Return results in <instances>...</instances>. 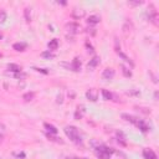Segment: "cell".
Here are the masks:
<instances>
[{
    "label": "cell",
    "instance_id": "6da1fadb",
    "mask_svg": "<svg viewBox=\"0 0 159 159\" xmlns=\"http://www.w3.org/2000/svg\"><path fill=\"white\" fill-rule=\"evenodd\" d=\"M65 133L67 136L72 142L75 143H81V137H80V133H78V129L73 126H67L65 128Z\"/></svg>",
    "mask_w": 159,
    "mask_h": 159
},
{
    "label": "cell",
    "instance_id": "7a4b0ae2",
    "mask_svg": "<svg viewBox=\"0 0 159 159\" xmlns=\"http://www.w3.org/2000/svg\"><path fill=\"white\" fill-rule=\"evenodd\" d=\"M96 153L101 159H110L113 151L111 148H108V147H106V145H100V147L96 149Z\"/></svg>",
    "mask_w": 159,
    "mask_h": 159
},
{
    "label": "cell",
    "instance_id": "3957f363",
    "mask_svg": "<svg viewBox=\"0 0 159 159\" xmlns=\"http://www.w3.org/2000/svg\"><path fill=\"white\" fill-rule=\"evenodd\" d=\"M86 97H87L90 101H92V102L97 101V98H98V91H97V90H95V88H91V90H88V91L86 92Z\"/></svg>",
    "mask_w": 159,
    "mask_h": 159
},
{
    "label": "cell",
    "instance_id": "277c9868",
    "mask_svg": "<svg viewBox=\"0 0 159 159\" xmlns=\"http://www.w3.org/2000/svg\"><path fill=\"white\" fill-rule=\"evenodd\" d=\"M122 118L124 119V121L130 122V123H133V124H136V126H137V123H138V121H139L137 117L130 116V114H127V113H123V114H122Z\"/></svg>",
    "mask_w": 159,
    "mask_h": 159
},
{
    "label": "cell",
    "instance_id": "5b68a950",
    "mask_svg": "<svg viewBox=\"0 0 159 159\" xmlns=\"http://www.w3.org/2000/svg\"><path fill=\"white\" fill-rule=\"evenodd\" d=\"M103 80H112L114 77V70L113 69H106L102 73Z\"/></svg>",
    "mask_w": 159,
    "mask_h": 159
},
{
    "label": "cell",
    "instance_id": "8992f818",
    "mask_svg": "<svg viewBox=\"0 0 159 159\" xmlns=\"http://www.w3.org/2000/svg\"><path fill=\"white\" fill-rule=\"evenodd\" d=\"M143 157H144L145 159H158L157 154H155L152 149H144V151H143Z\"/></svg>",
    "mask_w": 159,
    "mask_h": 159
},
{
    "label": "cell",
    "instance_id": "52a82bcc",
    "mask_svg": "<svg viewBox=\"0 0 159 159\" xmlns=\"http://www.w3.org/2000/svg\"><path fill=\"white\" fill-rule=\"evenodd\" d=\"M100 57L98 56H93L92 57V60H90V62H88V69H95V67H97V65L100 63Z\"/></svg>",
    "mask_w": 159,
    "mask_h": 159
},
{
    "label": "cell",
    "instance_id": "ba28073f",
    "mask_svg": "<svg viewBox=\"0 0 159 159\" xmlns=\"http://www.w3.org/2000/svg\"><path fill=\"white\" fill-rule=\"evenodd\" d=\"M85 15V10L82 9H73L72 10V16L75 19H80V18H82Z\"/></svg>",
    "mask_w": 159,
    "mask_h": 159
},
{
    "label": "cell",
    "instance_id": "9c48e42d",
    "mask_svg": "<svg viewBox=\"0 0 159 159\" xmlns=\"http://www.w3.org/2000/svg\"><path fill=\"white\" fill-rule=\"evenodd\" d=\"M66 29H67V31H69V32H71V34H76V32H77V30H78V26H77V24L70 22V24L66 25Z\"/></svg>",
    "mask_w": 159,
    "mask_h": 159
},
{
    "label": "cell",
    "instance_id": "30bf717a",
    "mask_svg": "<svg viewBox=\"0 0 159 159\" xmlns=\"http://www.w3.org/2000/svg\"><path fill=\"white\" fill-rule=\"evenodd\" d=\"M8 69H9L11 72H15V73L21 72V67H20L19 65H15V63H9V65H8Z\"/></svg>",
    "mask_w": 159,
    "mask_h": 159
},
{
    "label": "cell",
    "instance_id": "8fae6325",
    "mask_svg": "<svg viewBox=\"0 0 159 159\" xmlns=\"http://www.w3.org/2000/svg\"><path fill=\"white\" fill-rule=\"evenodd\" d=\"M71 67H72L73 71H78L80 69H81V61H80L78 59H75L72 61V63H71Z\"/></svg>",
    "mask_w": 159,
    "mask_h": 159
},
{
    "label": "cell",
    "instance_id": "7c38bea8",
    "mask_svg": "<svg viewBox=\"0 0 159 159\" xmlns=\"http://www.w3.org/2000/svg\"><path fill=\"white\" fill-rule=\"evenodd\" d=\"M102 96H103L104 101H110V100L113 98V95L111 93L110 91H107V90H102Z\"/></svg>",
    "mask_w": 159,
    "mask_h": 159
},
{
    "label": "cell",
    "instance_id": "4fadbf2b",
    "mask_svg": "<svg viewBox=\"0 0 159 159\" xmlns=\"http://www.w3.org/2000/svg\"><path fill=\"white\" fill-rule=\"evenodd\" d=\"M45 128L47 129V132H50L51 134H56L57 133V128L52 124H49V123H45Z\"/></svg>",
    "mask_w": 159,
    "mask_h": 159
},
{
    "label": "cell",
    "instance_id": "5bb4252c",
    "mask_svg": "<svg viewBox=\"0 0 159 159\" xmlns=\"http://www.w3.org/2000/svg\"><path fill=\"white\" fill-rule=\"evenodd\" d=\"M57 47H59V41H57L56 39H52L51 41L49 42V49L50 50H56Z\"/></svg>",
    "mask_w": 159,
    "mask_h": 159
},
{
    "label": "cell",
    "instance_id": "9a60e30c",
    "mask_svg": "<svg viewBox=\"0 0 159 159\" xmlns=\"http://www.w3.org/2000/svg\"><path fill=\"white\" fill-rule=\"evenodd\" d=\"M100 20H101L100 16H97V15H91V16L88 18L87 22H88V24H97V22H100Z\"/></svg>",
    "mask_w": 159,
    "mask_h": 159
},
{
    "label": "cell",
    "instance_id": "2e32d148",
    "mask_svg": "<svg viewBox=\"0 0 159 159\" xmlns=\"http://www.w3.org/2000/svg\"><path fill=\"white\" fill-rule=\"evenodd\" d=\"M25 49H26V44H24V42L14 44V50H16V51H24Z\"/></svg>",
    "mask_w": 159,
    "mask_h": 159
},
{
    "label": "cell",
    "instance_id": "e0dca14e",
    "mask_svg": "<svg viewBox=\"0 0 159 159\" xmlns=\"http://www.w3.org/2000/svg\"><path fill=\"white\" fill-rule=\"evenodd\" d=\"M24 14H25V19H26V21L30 22V21H31V10H30L29 8H26V9L24 10Z\"/></svg>",
    "mask_w": 159,
    "mask_h": 159
},
{
    "label": "cell",
    "instance_id": "ac0fdd59",
    "mask_svg": "<svg viewBox=\"0 0 159 159\" xmlns=\"http://www.w3.org/2000/svg\"><path fill=\"white\" fill-rule=\"evenodd\" d=\"M34 96H35V95H34V92H28V93H25V95H24L22 98H24L26 102H29V101H31V100L34 98Z\"/></svg>",
    "mask_w": 159,
    "mask_h": 159
},
{
    "label": "cell",
    "instance_id": "d6986e66",
    "mask_svg": "<svg viewBox=\"0 0 159 159\" xmlns=\"http://www.w3.org/2000/svg\"><path fill=\"white\" fill-rule=\"evenodd\" d=\"M118 55L121 56V57H122V59H123V60H124L126 62H129V63H130L132 66H133V62H132V61H130V59H129L128 56H126V55L123 54V52H121V51H118Z\"/></svg>",
    "mask_w": 159,
    "mask_h": 159
},
{
    "label": "cell",
    "instance_id": "ffe728a7",
    "mask_svg": "<svg viewBox=\"0 0 159 159\" xmlns=\"http://www.w3.org/2000/svg\"><path fill=\"white\" fill-rule=\"evenodd\" d=\"M122 72H123V75H124L126 77H130V76H132L130 70H129V69H127L126 66H123V65H122Z\"/></svg>",
    "mask_w": 159,
    "mask_h": 159
},
{
    "label": "cell",
    "instance_id": "44dd1931",
    "mask_svg": "<svg viewBox=\"0 0 159 159\" xmlns=\"http://www.w3.org/2000/svg\"><path fill=\"white\" fill-rule=\"evenodd\" d=\"M82 114H83V110H82V107L81 108H77V111H76V113H75V117H76V119H80L82 117Z\"/></svg>",
    "mask_w": 159,
    "mask_h": 159
},
{
    "label": "cell",
    "instance_id": "7402d4cb",
    "mask_svg": "<svg viewBox=\"0 0 159 159\" xmlns=\"http://www.w3.org/2000/svg\"><path fill=\"white\" fill-rule=\"evenodd\" d=\"M6 20V12L4 10L0 11V22H4Z\"/></svg>",
    "mask_w": 159,
    "mask_h": 159
},
{
    "label": "cell",
    "instance_id": "603a6c76",
    "mask_svg": "<svg viewBox=\"0 0 159 159\" xmlns=\"http://www.w3.org/2000/svg\"><path fill=\"white\" fill-rule=\"evenodd\" d=\"M42 56H44V57H47V59H50V57H54L55 55H54V54H51V52H50V50H49L47 52H42Z\"/></svg>",
    "mask_w": 159,
    "mask_h": 159
},
{
    "label": "cell",
    "instance_id": "cb8c5ba5",
    "mask_svg": "<svg viewBox=\"0 0 159 159\" xmlns=\"http://www.w3.org/2000/svg\"><path fill=\"white\" fill-rule=\"evenodd\" d=\"M5 130H6V127H5V124H4L3 122H0V133H4Z\"/></svg>",
    "mask_w": 159,
    "mask_h": 159
},
{
    "label": "cell",
    "instance_id": "d4e9b609",
    "mask_svg": "<svg viewBox=\"0 0 159 159\" xmlns=\"http://www.w3.org/2000/svg\"><path fill=\"white\" fill-rule=\"evenodd\" d=\"M15 77H16V78H24V77H25V73L18 72V73H15Z\"/></svg>",
    "mask_w": 159,
    "mask_h": 159
},
{
    "label": "cell",
    "instance_id": "484cf974",
    "mask_svg": "<svg viewBox=\"0 0 159 159\" xmlns=\"http://www.w3.org/2000/svg\"><path fill=\"white\" fill-rule=\"evenodd\" d=\"M128 4H129V5H140L142 2H129Z\"/></svg>",
    "mask_w": 159,
    "mask_h": 159
},
{
    "label": "cell",
    "instance_id": "4316f807",
    "mask_svg": "<svg viewBox=\"0 0 159 159\" xmlns=\"http://www.w3.org/2000/svg\"><path fill=\"white\" fill-rule=\"evenodd\" d=\"M2 142H3V136L0 134V143H2Z\"/></svg>",
    "mask_w": 159,
    "mask_h": 159
},
{
    "label": "cell",
    "instance_id": "83f0119b",
    "mask_svg": "<svg viewBox=\"0 0 159 159\" xmlns=\"http://www.w3.org/2000/svg\"><path fill=\"white\" fill-rule=\"evenodd\" d=\"M3 39V35H2V32H0V40H2Z\"/></svg>",
    "mask_w": 159,
    "mask_h": 159
},
{
    "label": "cell",
    "instance_id": "f1b7e54d",
    "mask_svg": "<svg viewBox=\"0 0 159 159\" xmlns=\"http://www.w3.org/2000/svg\"><path fill=\"white\" fill-rule=\"evenodd\" d=\"M78 159H87V158H78Z\"/></svg>",
    "mask_w": 159,
    "mask_h": 159
}]
</instances>
